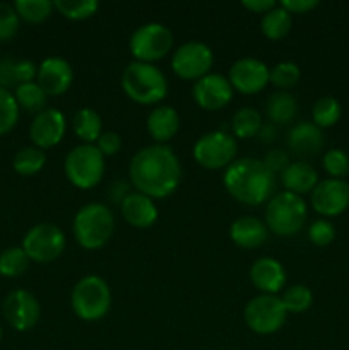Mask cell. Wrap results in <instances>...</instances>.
I'll return each mask as SVG.
<instances>
[{"instance_id": "cell-40", "label": "cell", "mask_w": 349, "mask_h": 350, "mask_svg": "<svg viewBox=\"0 0 349 350\" xmlns=\"http://www.w3.org/2000/svg\"><path fill=\"white\" fill-rule=\"evenodd\" d=\"M19 16L14 5L0 2V41L12 40L19 31Z\"/></svg>"}, {"instance_id": "cell-33", "label": "cell", "mask_w": 349, "mask_h": 350, "mask_svg": "<svg viewBox=\"0 0 349 350\" xmlns=\"http://www.w3.org/2000/svg\"><path fill=\"white\" fill-rule=\"evenodd\" d=\"M31 260L21 246H10L0 253V275L7 279L21 277L29 267Z\"/></svg>"}, {"instance_id": "cell-23", "label": "cell", "mask_w": 349, "mask_h": 350, "mask_svg": "<svg viewBox=\"0 0 349 350\" xmlns=\"http://www.w3.org/2000/svg\"><path fill=\"white\" fill-rule=\"evenodd\" d=\"M146 129L154 142L166 146L180 130V116L173 106L159 105L147 115Z\"/></svg>"}, {"instance_id": "cell-36", "label": "cell", "mask_w": 349, "mask_h": 350, "mask_svg": "<svg viewBox=\"0 0 349 350\" xmlns=\"http://www.w3.org/2000/svg\"><path fill=\"white\" fill-rule=\"evenodd\" d=\"M301 70L294 62H279L270 68V84L279 91H289L300 82Z\"/></svg>"}, {"instance_id": "cell-21", "label": "cell", "mask_w": 349, "mask_h": 350, "mask_svg": "<svg viewBox=\"0 0 349 350\" xmlns=\"http://www.w3.org/2000/svg\"><path fill=\"white\" fill-rule=\"evenodd\" d=\"M120 212H122L123 221L137 229H147L154 226L157 221V215H159L153 198L146 197L139 191L127 193L125 198H122Z\"/></svg>"}, {"instance_id": "cell-47", "label": "cell", "mask_w": 349, "mask_h": 350, "mask_svg": "<svg viewBox=\"0 0 349 350\" xmlns=\"http://www.w3.org/2000/svg\"><path fill=\"white\" fill-rule=\"evenodd\" d=\"M276 125H272V123H263L259 132V137L262 142H272V140H276Z\"/></svg>"}, {"instance_id": "cell-3", "label": "cell", "mask_w": 349, "mask_h": 350, "mask_svg": "<svg viewBox=\"0 0 349 350\" xmlns=\"http://www.w3.org/2000/svg\"><path fill=\"white\" fill-rule=\"evenodd\" d=\"M115 231V217L108 205L101 202H89L82 205L72 222L75 241L84 250H101Z\"/></svg>"}, {"instance_id": "cell-35", "label": "cell", "mask_w": 349, "mask_h": 350, "mask_svg": "<svg viewBox=\"0 0 349 350\" xmlns=\"http://www.w3.org/2000/svg\"><path fill=\"white\" fill-rule=\"evenodd\" d=\"M281 301H283L287 313L300 314L310 310L311 304H313V294L303 284H294V286L287 287L284 291L283 296H281Z\"/></svg>"}, {"instance_id": "cell-26", "label": "cell", "mask_w": 349, "mask_h": 350, "mask_svg": "<svg viewBox=\"0 0 349 350\" xmlns=\"http://www.w3.org/2000/svg\"><path fill=\"white\" fill-rule=\"evenodd\" d=\"M75 137L84 144H96L103 133V120L92 108H81L72 118Z\"/></svg>"}, {"instance_id": "cell-31", "label": "cell", "mask_w": 349, "mask_h": 350, "mask_svg": "<svg viewBox=\"0 0 349 350\" xmlns=\"http://www.w3.org/2000/svg\"><path fill=\"white\" fill-rule=\"evenodd\" d=\"M341 115V103L334 96H322L320 99L315 101L313 108H311V123H315L322 130L331 129V126L337 125Z\"/></svg>"}, {"instance_id": "cell-14", "label": "cell", "mask_w": 349, "mask_h": 350, "mask_svg": "<svg viewBox=\"0 0 349 350\" xmlns=\"http://www.w3.org/2000/svg\"><path fill=\"white\" fill-rule=\"evenodd\" d=\"M311 207L324 217H337L349 207V183L346 180L325 178L310 193Z\"/></svg>"}, {"instance_id": "cell-43", "label": "cell", "mask_w": 349, "mask_h": 350, "mask_svg": "<svg viewBox=\"0 0 349 350\" xmlns=\"http://www.w3.org/2000/svg\"><path fill=\"white\" fill-rule=\"evenodd\" d=\"M0 88L7 89V91L10 88H17L16 60H12V58L0 60Z\"/></svg>"}, {"instance_id": "cell-17", "label": "cell", "mask_w": 349, "mask_h": 350, "mask_svg": "<svg viewBox=\"0 0 349 350\" xmlns=\"http://www.w3.org/2000/svg\"><path fill=\"white\" fill-rule=\"evenodd\" d=\"M233 92L235 91L228 77L221 74H207L194 82V89H192L197 106L205 111H219L226 108L231 103Z\"/></svg>"}, {"instance_id": "cell-16", "label": "cell", "mask_w": 349, "mask_h": 350, "mask_svg": "<svg viewBox=\"0 0 349 350\" xmlns=\"http://www.w3.org/2000/svg\"><path fill=\"white\" fill-rule=\"evenodd\" d=\"M67 132L65 115L57 108H44L34 115L29 125V139L34 147L41 150L51 149L64 140Z\"/></svg>"}, {"instance_id": "cell-32", "label": "cell", "mask_w": 349, "mask_h": 350, "mask_svg": "<svg viewBox=\"0 0 349 350\" xmlns=\"http://www.w3.org/2000/svg\"><path fill=\"white\" fill-rule=\"evenodd\" d=\"M19 19L29 24H41L53 12V2L50 0H16L12 3Z\"/></svg>"}, {"instance_id": "cell-5", "label": "cell", "mask_w": 349, "mask_h": 350, "mask_svg": "<svg viewBox=\"0 0 349 350\" xmlns=\"http://www.w3.org/2000/svg\"><path fill=\"white\" fill-rule=\"evenodd\" d=\"M70 306L75 317L82 321H99L109 313L112 291L108 282L99 275H86L74 286Z\"/></svg>"}, {"instance_id": "cell-46", "label": "cell", "mask_w": 349, "mask_h": 350, "mask_svg": "<svg viewBox=\"0 0 349 350\" xmlns=\"http://www.w3.org/2000/svg\"><path fill=\"white\" fill-rule=\"evenodd\" d=\"M242 5L253 14H267L277 5L276 0H243Z\"/></svg>"}, {"instance_id": "cell-42", "label": "cell", "mask_w": 349, "mask_h": 350, "mask_svg": "<svg viewBox=\"0 0 349 350\" xmlns=\"http://www.w3.org/2000/svg\"><path fill=\"white\" fill-rule=\"evenodd\" d=\"M262 163L266 164V167L272 174H281L287 166H289L291 161H289V154L284 152L283 149H272L266 154Z\"/></svg>"}, {"instance_id": "cell-37", "label": "cell", "mask_w": 349, "mask_h": 350, "mask_svg": "<svg viewBox=\"0 0 349 350\" xmlns=\"http://www.w3.org/2000/svg\"><path fill=\"white\" fill-rule=\"evenodd\" d=\"M19 120V106L10 91L0 88V135L9 133Z\"/></svg>"}, {"instance_id": "cell-8", "label": "cell", "mask_w": 349, "mask_h": 350, "mask_svg": "<svg viewBox=\"0 0 349 350\" xmlns=\"http://www.w3.org/2000/svg\"><path fill=\"white\" fill-rule=\"evenodd\" d=\"M173 33L161 23H147L137 27L129 40V50L135 62L154 64L173 48Z\"/></svg>"}, {"instance_id": "cell-39", "label": "cell", "mask_w": 349, "mask_h": 350, "mask_svg": "<svg viewBox=\"0 0 349 350\" xmlns=\"http://www.w3.org/2000/svg\"><path fill=\"white\" fill-rule=\"evenodd\" d=\"M308 239L318 248L328 246L335 239V226L327 219H317L308 228Z\"/></svg>"}, {"instance_id": "cell-48", "label": "cell", "mask_w": 349, "mask_h": 350, "mask_svg": "<svg viewBox=\"0 0 349 350\" xmlns=\"http://www.w3.org/2000/svg\"><path fill=\"white\" fill-rule=\"evenodd\" d=\"M2 337H3V334H2V327H0V342H2Z\"/></svg>"}, {"instance_id": "cell-34", "label": "cell", "mask_w": 349, "mask_h": 350, "mask_svg": "<svg viewBox=\"0 0 349 350\" xmlns=\"http://www.w3.org/2000/svg\"><path fill=\"white\" fill-rule=\"evenodd\" d=\"M53 7L70 21H86L99 9L98 0H55Z\"/></svg>"}, {"instance_id": "cell-19", "label": "cell", "mask_w": 349, "mask_h": 350, "mask_svg": "<svg viewBox=\"0 0 349 350\" xmlns=\"http://www.w3.org/2000/svg\"><path fill=\"white\" fill-rule=\"evenodd\" d=\"M287 147L301 159L318 156L325 147L324 132L311 122L296 123L287 133Z\"/></svg>"}, {"instance_id": "cell-28", "label": "cell", "mask_w": 349, "mask_h": 350, "mask_svg": "<svg viewBox=\"0 0 349 350\" xmlns=\"http://www.w3.org/2000/svg\"><path fill=\"white\" fill-rule=\"evenodd\" d=\"M262 125V115L255 108H252V106L240 108L233 115L231 120L233 137H238V139H252V137L259 135Z\"/></svg>"}, {"instance_id": "cell-25", "label": "cell", "mask_w": 349, "mask_h": 350, "mask_svg": "<svg viewBox=\"0 0 349 350\" xmlns=\"http://www.w3.org/2000/svg\"><path fill=\"white\" fill-rule=\"evenodd\" d=\"M266 116L272 125H291L298 116V101L289 91H277L266 103Z\"/></svg>"}, {"instance_id": "cell-9", "label": "cell", "mask_w": 349, "mask_h": 350, "mask_svg": "<svg viewBox=\"0 0 349 350\" xmlns=\"http://www.w3.org/2000/svg\"><path fill=\"white\" fill-rule=\"evenodd\" d=\"M243 320L257 335H272L284 327L287 311L283 301L270 294H259L245 304Z\"/></svg>"}, {"instance_id": "cell-15", "label": "cell", "mask_w": 349, "mask_h": 350, "mask_svg": "<svg viewBox=\"0 0 349 350\" xmlns=\"http://www.w3.org/2000/svg\"><path fill=\"white\" fill-rule=\"evenodd\" d=\"M228 81L233 91L242 94H257L270 84V68L257 58H240L229 68Z\"/></svg>"}, {"instance_id": "cell-29", "label": "cell", "mask_w": 349, "mask_h": 350, "mask_svg": "<svg viewBox=\"0 0 349 350\" xmlns=\"http://www.w3.org/2000/svg\"><path fill=\"white\" fill-rule=\"evenodd\" d=\"M14 98H16L17 106L19 109H24L27 113H33L38 115L40 111H43L47 106L48 96L44 94L43 89L40 88L38 82H27V84H19L14 92Z\"/></svg>"}, {"instance_id": "cell-30", "label": "cell", "mask_w": 349, "mask_h": 350, "mask_svg": "<svg viewBox=\"0 0 349 350\" xmlns=\"http://www.w3.org/2000/svg\"><path fill=\"white\" fill-rule=\"evenodd\" d=\"M44 164H47V154L34 146L19 149L12 159L14 171L21 176H33V174L40 173Z\"/></svg>"}, {"instance_id": "cell-24", "label": "cell", "mask_w": 349, "mask_h": 350, "mask_svg": "<svg viewBox=\"0 0 349 350\" xmlns=\"http://www.w3.org/2000/svg\"><path fill=\"white\" fill-rule=\"evenodd\" d=\"M279 178L286 191L300 195V197L311 193L318 181H320L317 170L311 164H308L307 161H293V163H289V166L279 174Z\"/></svg>"}, {"instance_id": "cell-45", "label": "cell", "mask_w": 349, "mask_h": 350, "mask_svg": "<svg viewBox=\"0 0 349 350\" xmlns=\"http://www.w3.org/2000/svg\"><path fill=\"white\" fill-rule=\"evenodd\" d=\"M318 0H281L279 5L293 16V14H307L317 9Z\"/></svg>"}, {"instance_id": "cell-44", "label": "cell", "mask_w": 349, "mask_h": 350, "mask_svg": "<svg viewBox=\"0 0 349 350\" xmlns=\"http://www.w3.org/2000/svg\"><path fill=\"white\" fill-rule=\"evenodd\" d=\"M38 77V65L31 60H19L16 62V79L17 85L34 82Z\"/></svg>"}, {"instance_id": "cell-6", "label": "cell", "mask_w": 349, "mask_h": 350, "mask_svg": "<svg viewBox=\"0 0 349 350\" xmlns=\"http://www.w3.org/2000/svg\"><path fill=\"white\" fill-rule=\"evenodd\" d=\"M308 217V208L300 195L281 191L267 202L266 226L272 234L289 238L303 229Z\"/></svg>"}, {"instance_id": "cell-2", "label": "cell", "mask_w": 349, "mask_h": 350, "mask_svg": "<svg viewBox=\"0 0 349 350\" xmlns=\"http://www.w3.org/2000/svg\"><path fill=\"white\" fill-rule=\"evenodd\" d=\"M222 185L236 202L257 207L274 197L276 174L270 173L260 159L242 157L226 167Z\"/></svg>"}, {"instance_id": "cell-11", "label": "cell", "mask_w": 349, "mask_h": 350, "mask_svg": "<svg viewBox=\"0 0 349 350\" xmlns=\"http://www.w3.org/2000/svg\"><path fill=\"white\" fill-rule=\"evenodd\" d=\"M67 246V238L58 226L36 224L24 234L21 248L34 263H51L62 256Z\"/></svg>"}, {"instance_id": "cell-13", "label": "cell", "mask_w": 349, "mask_h": 350, "mask_svg": "<svg viewBox=\"0 0 349 350\" xmlns=\"http://www.w3.org/2000/svg\"><path fill=\"white\" fill-rule=\"evenodd\" d=\"M3 317L16 332H29L38 325L41 317L40 301L29 291L16 289L7 294L2 304Z\"/></svg>"}, {"instance_id": "cell-41", "label": "cell", "mask_w": 349, "mask_h": 350, "mask_svg": "<svg viewBox=\"0 0 349 350\" xmlns=\"http://www.w3.org/2000/svg\"><path fill=\"white\" fill-rule=\"evenodd\" d=\"M94 146L98 147V150L105 157L115 156V154H118V150L122 149V137L116 132H112V130H109V132H103L101 135H99V139L96 140Z\"/></svg>"}, {"instance_id": "cell-12", "label": "cell", "mask_w": 349, "mask_h": 350, "mask_svg": "<svg viewBox=\"0 0 349 350\" xmlns=\"http://www.w3.org/2000/svg\"><path fill=\"white\" fill-rule=\"evenodd\" d=\"M214 65V53L202 41H187L174 50L171 57V68L183 81H194L211 74Z\"/></svg>"}, {"instance_id": "cell-7", "label": "cell", "mask_w": 349, "mask_h": 350, "mask_svg": "<svg viewBox=\"0 0 349 350\" xmlns=\"http://www.w3.org/2000/svg\"><path fill=\"white\" fill-rule=\"evenodd\" d=\"M64 171L75 188L89 190L98 187L105 176V156L94 144H81L68 150L64 161Z\"/></svg>"}, {"instance_id": "cell-1", "label": "cell", "mask_w": 349, "mask_h": 350, "mask_svg": "<svg viewBox=\"0 0 349 350\" xmlns=\"http://www.w3.org/2000/svg\"><path fill=\"white\" fill-rule=\"evenodd\" d=\"M129 178L139 193L149 198H166L181 181V164L173 149L161 144L142 147L133 154Z\"/></svg>"}, {"instance_id": "cell-22", "label": "cell", "mask_w": 349, "mask_h": 350, "mask_svg": "<svg viewBox=\"0 0 349 350\" xmlns=\"http://www.w3.org/2000/svg\"><path fill=\"white\" fill-rule=\"evenodd\" d=\"M267 236H269V229L266 222L253 215H242L229 226V238L243 250L260 248L267 241Z\"/></svg>"}, {"instance_id": "cell-27", "label": "cell", "mask_w": 349, "mask_h": 350, "mask_svg": "<svg viewBox=\"0 0 349 350\" xmlns=\"http://www.w3.org/2000/svg\"><path fill=\"white\" fill-rule=\"evenodd\" d=\"M291 26H293V16L287 10L277 3L272 10L263 14L260 21V29L262 34L270 41H279L289 34Z\"/></svg>"}, {"instance_id": "cell-18", "label": "cell", "mask_w": 349, "mask_h": 350, "mask_svg": "<svg viewBox=\"0 0 349 350\" xmlns=\"http://www.w3.org/2000/svg\"><path fill=\"white\" fill-rule=\"evenodd\" d=\"M38 84L44 94L57 98L65 94L74 82V70L65 58H44L38 67Z\"/></svg>"}, {"instance_id": "cell-20", "label": "cell", "mask_w": 349, "mask_h": 350, "mask_svg": "<svg viewBox=\"0 0 349 350\" xmlns=\"http://www.w3.org/2000/svg\"><path fill=\"white\" fill-rule=\"evenodd\" d=\"M250 280L262 294L277 296L286 284V270L279 260L262 256L250 267Z\"/></svg>"}, {"instance_id": "cell-38", "label": "cell", "mask_w": 349, "mask_h": 350, "mask_svg": "<svg viewBox=\"0 0 349 350\" xmlns=\"http://www.w3.org/2000/svg\"><path fill=\"white\" fill-rule=\"evenodd\" d=\"M322 167L334 180H344L349 174V154L342 149H331L322 157Z\"/></svg>"}, {"instance_id": "cell-10", "label": "cell", "mask_w": 349, "mask_h": 350, "mask_svg": "<svg viewBox=\"0 0 349 350\" xmlns=\"http://www.w3.org/2000/svg\"><path fill=\"white\" fill-rule=\"evenodd\" d=\"M238 144L233 133L224 130H212L204 133L194 146V159L205 170H226L235 161Z\"/></svg>"}, {"instance_id": "cell-4", "label": "cell", "mask_w": 349, "mask_h": 350, "mask_svg": "<svg viewBox=\"0 0 349 350\" xmlns=\"http://www.w3.org/2000/svg\"><path fill=\"white\" fill-rule=\"evenodd\" d=\"M122 89L137 105H159L168 94V81L154 64H129L122 74Z\"/></svg>"}]
</instances>
